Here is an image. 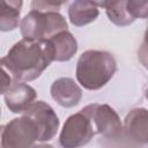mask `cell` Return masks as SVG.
Listing matches in <instances>:
<instances>
[{
    "label": "cell",
    "mask_w": 148,
    "mask_h": 148,
    "mask_svg": "<svg viewBox=\"0 0 148 148\" xmlns=\"http://www.w3.org/2000/svg\"><path fill=\"white\" fill-rule=\"evenodd\" d=\"M12 83H13V81H12L9 74L3 69V75H2V89H1V94H2V95L8 90V88L12 86Z\"/></svg>",
    "instance_id": "ac0fdd59"
},
{
    "label": "cell",
    "mask_w": 148,
    "mask_h": 148,
    "mask_svg": "<svg viewBox=\"0 0 148 148\" xmlns=\"http://www.w3.org/2000/svg\"><path fill=\"white\" fill-rule=\"evenodd\" d=\"M68 0H31V10L40 12H59V9Z\"/></svg>",
    "instance_id": "9a60e30c"
},
{
    "label": "cell",
    "mask_w": 148,
    "mask_h": 148,
    "mask_svg": "<svg viewBox=\"0 0 148 148\" xmlns=\"http://www.w3.org/2000/svg\"><path fill=\"white\" fill-rule=\"evenodd\" d=\"M127 10L135 20L148 18V0H127Z\"/></svg>",
    "instance_id": "2e32d148"
},
{
    "label": "cell",
    "mask_w": 148,
    "mask_h": 148,
    "mask_svg": "<svg viewBox=\"0 0 148 148\" xmlns=\"http://www.w3.org/2000/svg\"><path fill=\"white\" fill-rule=\"evenodd\" d=\"M51 97L62 108L76 106L82 98V90L72 77H59L51 84Z\"/></svg>",
    "instance_id": "8fae6325"
},
{
    "label": "cell",
    "mask_w": 148,
    "mask_h": 148,
    "mask_svg": "<svg viewBox=\"0 0 148 148\" xmlns=\"http://www.w3.org/2000/svg\"><path fill=\"white\" fill-rule=\"evenodd\" d=\"M117 72V61L108 51L87 50L77 62L75 76L77 82L88 90L103 88Z\"/></svg>",
    "instance_id": "7a4b0ae2"
},
{
    "label": "cell",
    "mask_w": 148,
    "mask_h": 148,
    "mask_svg": "<svg viewBox=\"0 0 148 148\" xmlns=\"http://www.w3.org/2000/svg\"><path fill=\"white\" fill-rule=\"evenodd\" d=\"M124 134L131 141L148 145V110L145 108L132 109L124 119Z\"/></svg>",
    "instance_id": "30bf717a"
},
{
    "label": "cell",
    "mask_w": 148,
    "mask_h": 148,
    "mask_svg": "<svg viewBox=\"0 0 148 148\" xmlns=\"http://www.w3.org/2000/svg\"><path fill=\"white\" fill-rule=\"evenodd\" d=\"M81 111L87 113L92 120L96 134L105 139L117 140L123 136L124 127L116 110L108 104H89Z\"/></svg>",
    "instance_id": "8992f818"
},
{
    "label": "cell",
    "mask_w": 148,
    "mask_h": 148,
    "mask_svg": "<svg viewBox=\"0 0 148 148\" xmlns=\"http://www.w3.org/2000/svg\"><path fill=\"white\" fill-rule=\"evenodd\" d=\"M23 113L30 116L38 124L40 130L39 142L50 141L56 136L59 130V118L51 105L44 101H36Z\"/></svg>",
    "instance_id": "52a82bcc"
},
{
    "label": "cell",
    "mask_w": 148,
    "mask_h": 148,
    "mask_svg": "<svg viewBox=\"0 0 148 148\" xmlns=\"http://www.w3.org/2000/svg\"><path fill=\"white\" fill-rule=\"evenodd\" d=\"M40 141L38 124L30 116L22 113V117L14 118L1 127L2 148H25Z\"/></svg>",
    "instance_id": "277c9868"
},
{
    "label": "cell",
    "mask_w": 148,
    "mask_h": 148,
    "mask_svg": "<svg viewBox=\"0 0 148 148\" xmlns=\"http://www.w3.org/2000/svg\"><path fill=\"white\" fill-rule=\"evenodd\" d=\"M145 96H146V98L148 99V88H147V89L145 90Z\"/></svg>",
    "instance_id": "44dd1931"
},
{
    "label": "cell",
    "mask_w": 148,
    "mask_h": 148,
    "mask_svg": "<svg viewBox=\"0 0 148 148\" xmlns=\"http://www.w3.org/2000/svg\"><path fill=\"white\" fill-rule=\"evenodd\" d=\"M67 28V22L59 12L30 10L20 22L21 35L29 40L44 42Z\"/></svg>",
    "instance_id": "3957f363"
},
{
    "label": "cell",
    "mask_w": 148,
    "mask_h": 148,
    "mask_svg": "<svg viewBox=\"0 0 148 148\" xmlns=\"http://www.w3.org/2000/svg\"><path fill=\"white\" fill-rule=\"evenodd\" d=\"M105 13L110 22L118 27H126L135 21L127 10V0H112L105 7Z\"/></svg>",
    "instance_id": "5bb4252c"
},
{
    "label": "cell",
    "mask_w": 148,
    "mask_h": 148,
    "mask_svg": "<svg viewBox=\"0 0 148 148\" xmlns=\"http://www.w3.org/2000/svg\"><path fill=\"white\" fill-rule=\"evenodd\" d=\"M138 56H139V59L141 61V64L148 69V46L142 43L139 51H138Z\"/></svg>",
    "instance_id": "e0dca14e"
},
{
    "label": "cell",
    "mask_w": 148,
    "mask_h": 148,
    "mask_svg": "<svg viewBox=\"0 0 148 148\" xmlns=\"http://www.w3.org/2000/svg\"><path fill=\"white\" fill-rule=\"evenodd\" d=\"M96 134L92 120L83 111L69 116L59 135V143L64 148H77L87 145Z\"/></svg>",
    "instance_id": "5b68a950"
},
{
    "label": "cell",
    "mask_w": 148,
    "mask_h": 148,
    "mask_svg": "<svg viewBox=\"0 0 148 148\" xmlns=\"http://www.w3.org/2000/svg\"><path fill=\"white\" fill-rule=\"evenodd\" d=\"M52 62L45 43L39 40L21 39L15 43L7 54L1 58V67L16 81L30 82Z\"/></svg>",
    "instance_id": "6da1fadb"
},
{
    "label": "cell",
    "mask_w": 148,
    "mask_h": 148,
    "mask_svg": "<svg viewBox=\"0 0 148 148\" xmlns=\"http://www.w3.org/2000/svg\"><path fill=\"white\" fill-rule=\"evenodd\" d=\"M3 97L9 111L13 113H23L35 102L37 92L31 86L14 80L12 86L3 94Z\"/></svg>",
    "instance_id": "9c48e42d"
},
{
    "label": "cell",
    "mask_w": 148,
    "mask_h": 148,
    "mask_svg": "<svg viewBox=\"0 0 148 148\" xmlns=\"http://www.w3.org/2000/svg\"><path fill=\"white\" fill-rule=\"evenodd\" d=\"M52 61H68L77 52V40L68 31H60L44 40Z\"/></svg>",
    "instance_id": "ba28073f"
},
{
    "label": "cell",
    "mask_w": 148,
    "mask_h": 148,
    "mask_svg": "<svg viewBox=\"0 0 148 148\" xmlns=\"http://www.w3.org/2000/svg\"><path fill=\"white\" fill-rule=\"evenodd\" d=\"M98 7H103V8H105L112 0H92Z\"/></svg>",
    "instance_id": "d6986e66"
},
{
    "label": "cell",
    "mask_w": 148,
    "mask_h": 148,
    "mask_svg": "<svg viewBox=\"0 0 148 148\" xmlns=\"http://www.w3.org/2000/svg\"><path fill=\"white\" fill-rule=\"evenodd\" d=\"M143 43L148 46V25L146 28V31H145V36H143Z\"/></svg>",
    "instance_id": "ffe728a7"
},
{
    "label": "cell",
    "mask_w": 148,
    "mask_h": 148,
    "mask_svg": "<svg viewBox=\"0 0 148 148\" xmlns=\"http://www.w3.org/2000/svg\"><path fill=\"white\" fill-rule=\"evenodd\" d=\"M98 6L92 0H72L68 7V17L73 25L83 27L98 17Z\"/></svg>",
    "instance_id": "7c38bea8"
},
{
    "label": "cell",
    "mask_w": 148,
    "mask_h": 148,
    "mask_svg": "<svg viewBox=\"0 0 148 148\" xmlns=\"http://www.w3.org/2000/svg\"><path fill=\"white\" fill-rule=\"evenodd\" d=\"M23 0H1L0 10V30L12 31L17 28L20 22L21 8Z\"/></svg>",
    "instance_id": "4fadbf2b"
}]
</instances>
